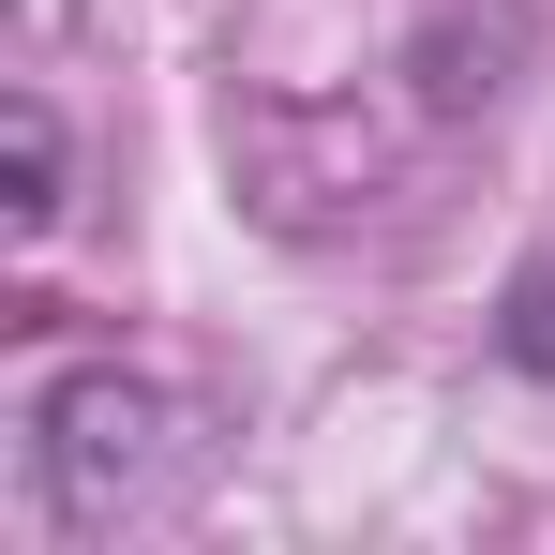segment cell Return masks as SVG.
Segmentation results:
<instances>
[{"label": "cell", "instance_id": "obj_1", "mask_svg": "<svg viewBox=\"0 0 555 555\" xmlns=\"http://www.w3.org/2000/svg\"><path fill=\"white\" fill-rule=\"evenodd\" d=\"M195 480V405L166 375H120V361H76L30 390V436H15V495L46 541H120L151 526L166 495Z\"/></svg>", "mask_w": 555, "mask_h": 555}, {"label": "cell", "instance_id": "obj_2", "mask_svg": "<svg viewBox=\"0 0 555 555\" xmlns=\"http://www.w3.org/2000/svg\"><path fill=\"white\" fill-rule=\"evenodd\" d=\"M0 151H15V195H0L15 241H46V225H61V105L15 91V105H0Z\"/></svg>", "mask_w": 555, "mask_h": 555}, {"label": "cell", "instance_id": "obj_3", "mask_svg": "<svg viewBox=\"0 0 555 555\" xmlns=\"http://www.w3.org/2000/svg\"><path fill=\"white\" fill-rule=\"evenodd\" d=\"M495 361L555 390V256H526V271H511V300H495Z\"/></svg>", "mask_w": 555, "mask_h": 555}]
</instances>
